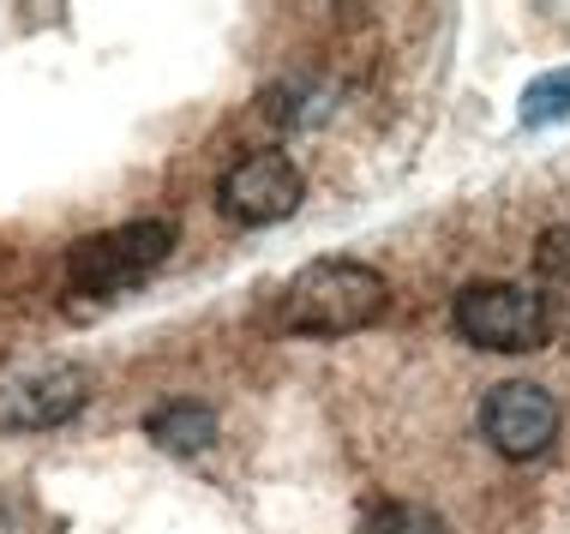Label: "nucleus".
I'll return each mask as SVG.
<instances>
[{
  "label": "nucleus",
  "instance_id": "1",
  "mask_svg": "<svg viewBox=\"0 0 570 534\" xmlns=\"http://www.w3.org/2000/svg\"><path fill=\"white\" fill-rule=\"evenodd\" d=\"M391 307V283L361 258H318L295 270L276 295L271 325L283 337H354V330L379 325Z\"/></svg>",
  "mask_w": 570,
  "mask_h": 534
},
{
  "label": "nucleus",
  "instance_id": "2",
  "mask_svg": "<svg viewBox=\"0 0 570 534\" xmlns=\"http://www.w3.org/2000/svg\"><path fill=\"white\" fill-rule=\"evenodd\" d=\"M175 240H180V228L168 217H138V222L102 228V235L72 240L67 258H60V277H67L72 295H90V300L127 295L175 253Z\"/></svg>",
  "mask_w": 570,
  "mask_h": 534
},
{
  "label": "nucleus",
  "instance_id": "3",
  "mask_svg": "<svg viewBox=\"0 0 570 534\" xmlns=\"http://www.w3.org/2000/svg\"><path fill=\"white\" fill-rule=\"evenodd\" d=\"M451 325L462 343L487 348V355H534L552 337L547 300L522 283H469L451 300Z\"/></svg>",
  "mask_w": 570,
  "mask_h": 534
},
{
  "label": "nucleus",
  "instance_id": "4",
  "mask_svg": "<svg viewBox=\"0 0 570 534\" xmlns=\"http://www.w3.org/2000/svg\"><path fill=\"white\" fill-rule=\"evenodd\" d=\"M481 438L504 463H534L559 438V403L534 378H504L481 396Z\"/></svg>",
  "mask_w": 570,
  "mask_h": 534
},
{
  "label": "nucleus",
  "instance_id": "5",
  "mask_svg": "<svg viewBox=\"0 0 570 534\" xmlns=\"http://www.w3.org/2000/svg\"><path fill=\"white\" fill-rule=\"evenodd\" d=\"M301 192H306V180L295 169V157H283V150H253V157H240L235 169L217 180L223 217L246 222V228H265V222L295 217Z\"/></svg>",
  "mask_w": 570,
  "mask_h": 534
},
{
  "label": "nucleus",
  "instance_id": "6",
  "mask_svg": "<svg viewBox=\"0 0 570 534\" xmlns=\"http://www.w3.org/2000/svg\"><path fill=\"white\" fill-rule=\"evenodd\" d=\"M90 396V373L72 360H49V366H24V373L0 378V426L7 433H37V426H60L85 408Z\"/></svg>",
  "mask_w": 570,
  "mask_h": 534
},
{
  "label": "nucleus",
  "instance_id": "7",
  "mask_svg": "<svg viewBox=\"0 0 570 534\" xmlns=\"http://www.w3.org/2000/svg\"><path fill=\"white\" fill-rule=\"evenodd\" d=\"M145 438L175 456H193V451L217 445V408L198 403V396H168V403H157L145 415Z\"/></svg>",
  "mask_w": 570,
  "mask_h": 534
},
{
  "label": "nucleus",
  "instance_id": "8",
  "mask_svg": "<svg viewBox=\"0 0 570 534\" xmlns=\"http://www.w3.org/2000/svg\"><path fill=\"white\" fill-rule=\"evenodd\" d=\"M534 295L547 307H564L570 313V222H552L541 240H534Z\"/></svg>",
  "mask_w": 570,
  "mask_h": 534
},
{
  "label": "nucleus",
  "instance_id": "9",
  "mask_svg": "<svg viewBox=\"0 0 570 534\" xmlns=\"http://www.w3.org/2000/svg\"><path fill=\"white\" fill-rule=\"evenodd\" d=\"M570 120V72H541L522 90V127H559Z\"/></svg>",
  "mask_w": 570,
  "mask_h": 534
},
{
  "label": "nucleus",
  "instance_id": "10",
  "mask_svg": "<svg viewBox=\"0 0 570 534\" xmlns=\"http://www.w3.org/2000/svg\"><path fill=\"white\" fill-rule=\"evenodd\" d=\"M361 534H444V523H439V511H426V505H384Z\"/></svg>",
  "mask_w": 570,
  "mask_h": 534
}]
</instances>
